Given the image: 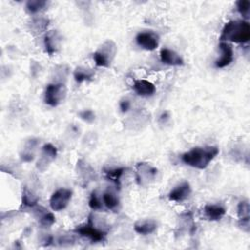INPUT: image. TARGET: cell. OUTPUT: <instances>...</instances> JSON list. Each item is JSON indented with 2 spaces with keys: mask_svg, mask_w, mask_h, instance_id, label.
Wrapping results in <instances>:
<instances>
[{
  "mask_svg": "<svg viewBox=\"0 0 250 250\" xmlns=\"http://www.w3.org/2000/svg\"><path fill=\"white\" fill-rule=\"evenodd\" d=\"M38 144V141L36 139H30L25 143L24 147L22 148V151L21 152V158L23 162H30L34 158V150Z\"/></svg>",
  "mask_w": 250,
  "mask_h": 250,
  "instance_id": "cell-19",
  "label": "cell"
},
{
  "mask_svg": "<svg viewBox=\"0 0 250 250\" xmlns=\"http://www.w3.org/2000/svg\"><path fill=\"white\" fill-rule=\"evenodd\" d=\"M78 115H79V117H80L82 120H84V121H86V122H88V123H92V122L95 120V113H94V111L91 110V109L82 110V111H80V112L78 113Z\"/></svg>",
  "mask_w": 250,
  "mask_h": 250,
  "instance_id": "cell-28",
  "label": "cell"
},
{
  "mask_svg": "<svg viewBox=\"0 0 250 250\" xmlns=\"http://www.w3.org/2000/svg\"><path fill=\"white\" fill-rule=\"evenodd\" d=\"M124 171H126V168H116V169H112V170H108L105 172L106 178L108 180H110L111 182H113L114 184L118 185L120 184V179L124 173Z\"/></svg>",
  "mask_w": 250,
  "mask_h": 250,
  "instance_id": "cell-24",
  "label": "cell"
},
{
  "mask_svg": "<svg viewBox=\"0 0 250 250\" xmlns=\"http://www.w3.org/2000/svg\"><path fill=\"white\" fill-rule=\"evenodd\" d=\"M218 153L219 148L217 146H196L185 152L181 159L186 165L203 170L218 155Z\"/></svg>",
  "mask_w": 250,
  "mask_h": 250,
  "instance_id": "cell-1",
  "label": "cell"
},
{
  "mask_svg": "<svg viewBox=\"0 0 250 250\" xmlns=\"http://www.w3.org/2000/svg\"><path fill=\"white\" fill-rule=\"evenodd\" d=\"M119 107H120L121 112L125 113V112H127V111L130 109L131 104H130V102H129L128 100H122V101L119 103Z\"/></svg>",
  "mask_w": 250,
  "mask_h": 250,
  "instance_id": "cell-29",
  "label": "cell"
},
{
  "mask_svg": "<svg viewBox=\"0 0 250 250\" xmlns=\"http://www.w3.org/2000/svg\"><path fill=\"white\" fill-rule=\"evenodd\" d=\"M39 224L40 226L44 227V228H49L51 227L54 223H55V216L53 215V213L51 212H47L46 210L42 213L39 214Z\"/></svg>",
  "mask_w": 250,
  "mask_h": 250,
  "instance_id": "cell-25",
  "label": "cell"
},
{
  "mask_svg": "<svg viewBox=\"0 0 250 250\" xmlns=\"http://www.w3.org/2000/svg\"><path fill=\"white\" fill-rule=\"evenodd\" d=\"M250 39V24L247 21H229L225 24L220 36L221 42L246 43Z\"/></svg>",
  "mask_w": 250,
  "mask_h": 250,
  "instance_id": "cell-2",
  "label": "cell"
},
{
  "mask_svg": "<svg viewBox=\"0 0 250 250\" xmlns=\"http://www.w3.org/2000/svg\"><path fill=\"white\" fill-rule=\"evenodd\" d=\"M89 206L92 210L98 211L103 209V200L99 197L98 193L96 190L92 191L90 198H89Z\"/></svg>",
  "mask_w": 250,
  "mask_h": 250,
  "instance_id": "cell-26",
  "label": "cell"
},
{
  "mask_svg": "<svg viewBox=\"0 0 250 250\" xmlns=\"http://www.w3.org/2000/svg\"><path fill=\"white\" fill-rule=\"evenodd\" d=\"M66 95V88L63 83L56 82L48 84L45 90L44 102L50 106L59 105Z\"/></svg>",
  "mask_w": 250,
  "mask_h": 250,
  "instance_id": "cell-5",
  "label": "cell"
},
{
  "mask_svg": "<svg viewBox=\"0 0 250 250\" xmlns=\"http://www.w3.org/2000/svg\"><path fill=\"white\" fill-rule=\"evenodd\" d=\"M191 193V188L190 185L188 182H183L182 184L175 187L168 194V198L171 201L175 202H183Z\"/></svg>",
  "mask_w": 250,
  "mask_h": 250,
  "instance_id": "cell-10",
  "label": "cell"
},
{
  "mask_svg": "<svg viewBox=\"0 0 250 250\" xmlns=\"http://www.w3.org/2000/svg\"><path fill=\"white\" fill-rule=\"evenodd\" d=\"M74 231L76 233H78L81 236L87 237L90 240H92L93 242H100V241H104L105 239L106 236V231L99 229L98 227L95 226V222H94V217L91 214L88 218V223L86 225L83 226H79L77 227Z\"/></svg>",
  "mask_w": 250,
  "mask_h": 250,
  "instance_id": "cell-4",
  "label": "cell"
},
{
  "mask_svg": "<svg viewBox=\"0 0 250 250\" xmlns=\"http://www.w3.org/2000/svg\"><path fill=\"white\" fill-rule=\"evenodd\" d=\"M49 25V20L43 17L35 18L30 21V29L32 32L41 33L47 29Z\"/></svg>",
  "mask_w": 250,
  "mask_h": 250,
  "instance_id": "cell-22",
  "label": "cell"
},
{
  "mask_svg": "<svg viewBox=\"0 0 250 250\" xmlns=\"http://www.w3.org/2000/svg\"><path fill=\"white\" fill-rule=\"evenodd\" d=\"M157 229V224L154 220H141L134 224V230L142 235L153 233Z\"/></svg>",
  "mask_w": 250,
  "mask_h": 250,
  "instance_id": "cell-15",
  "label": "cell"
},
{
  "mask_svg": "<svg viewBox=\"0 0 250 250\" xmlns=\"http://www.w3.org/2000/svg\"><path fill=\"white\" fill-rule=\"evenodd\" d=\"M72 191L68 188H59L50 197V206L53 211H62L69 203Z\"/></svg>",
  "mask_w": 250,
  "mask_h": 250,
  "instance_id": "cell-7",
  "label": "cell"
},
{
  "mask_svg": "<svg viewBox=\"0 0 250 250\" xmlns=\"http://www.w3.org/2000/svg\"><path fill=\"white\" fill-rule=\"evenodd\" d=\"M203 210L205 217L210 221H219L226 214V208L220 204H206Z\"/></svg>",
  "mask_w": 250,
  "mask_h": 250,
  "instance_id": "cell-16",
  "label": "cell"
},
{
  "mask_svg": "<svg viewBox=\"0 0 250 250\" xmlns=\"http://www.w3.org/2000/svg\"><path fill=\"white\" fill-rule=\"evenodd\" d=\"M57 148L52 144H45L41 149V155L37 161V168L40 171H44L47 169L48 165L56 158L57 156Z\"/></svg>",
  "mask_w": 250,
  "mask_h": 250,
  "instance_id": "cell-9",
  "label": "cell"
},
{
  "mask_svg": "<svg viewBox=\"0 0 250 250\" xmlns=\"http://www.w3.org/2000/svg\"><path fill=\"white\" fill-rule=\"evenodd\" d=\"M157 169L146 162H139L136 165V180L140 186H146L154 181Z\"/></svg>",
  "mask_w": 250,
  "mask_h": 250,
  "instance_id": "cell-6",
  "label": "cell"
},
{
  "mask_svg": "<svg viewBox=\"0 0 250 250\" xmlns=\"http://www.w3.org/2000/svg\"><path fill=\"white\" fill-rule=\"evenodd\" d=\"M94 75H95L94 70H92L90 68L83 67V66H78L73 71V77H74L75 81L79 84L84 82V81L92 80Z\"/></svg>",
  "mask_w": 250,
  "mask_h": 250,
  "instance_id": "cell-21",
  "label": "cell"
},
{
  "mask_svg": "<svg viewBox=\"0 0 250 250\" xmlns=\"http://www.w3.org/2000/svg\"><path fill=\"white\" fill-rule=\"evenodd\" d=\"M160 60L163 63L171 66H180L184 64L183 58L178 53L168 48H162L160 50Z\"/></svg>",
  "mask_w": 250,
  "mask_h": 250,
  "instance_id": "cell-12",
  "label": "cell"
},
{
  "mask_svg": "<svg viewBox=\"0 0 250 250\" xmlns=\"http://www.w3.org/2000/svg\"><path fill=\"white\" fill-rule=\"evenodd\" d=\"M237 216L239 219V227L249 232V220H250V206L247 200L240 201L237 206Z\"/></svg>",
  "mask_w": 250,
  "mask_h": 250,
  "instance_id": "cell-13",
  "label": "cell"
},
{
  "mask_svg": "<svg viewBox=\"0 0 250 250\" xmlns=\"http://www.w3.org/2000/svg\"><path fill=\"white\" fill-rule=\"evenodd\" d=\"M117 47L112 40H106L93 54L95 64L100 67H108L116 55Z\"/></svg>",
  "mask_w": 250,
  "mask_h": 250,
  "instance_id": "cell-3",
  "label": "cell"
},
{
  "mask_svg": "<svg viewBox=\"0 0 250 250\" xmlns=\"http://www.w3.org/2000/svg\"><path fill=\"white\" fill-rule=\"evenodd\" d=\"M133 89L139 96L142 97H148L152 96L155 93V86L145 79H138L133 84Z\"/></svg>",
  "mask_w": 250,
  "mask_h": 250,
  "instance_id": "cell-14",
  "label": "cell"
},
{
  "mask_svg": "<svg viewBox=\"0 0 250 250\" xmlns=\"http://www.w3.org/2000/svg\"><path fill=\"white\" fill-rule=\"evenodd\" d=\"M102 200H103V204L111 211H116L119 208L120 205V201L119 198L117 196V194L112 191V190H106L103 193L102 195Z\"/></svg>",
  "mask_w": 250,
  "mask_h": 250,
  "instance_id": "cell-18",
  "label": "cell"
},
{
  "mask_svg": "<svg viewBox=\"0 0 250 250\" xmlns=\"http://www.w3.org/2000/svg\"><path fill=\"white\" fill-rule=\"evenodd\" d=\"M238 13L245 19L249 18L250 13V2L248 0H239L236 3Z\"/></svg>",
  "mask_w": 250,
  "mask_h": 250,
  "instance_id": "cell-27",
  "label": "cell"
},
{
  "mask_svg": "<svg viewBox=\"0 0 250 250\" xmlns=\"http://www.w3.org/2000/svg\"><path fill=\"white\" fill-rule=\"evenodd\" d=\"M46 5H47V2L44 0H29L26 2L25 8L29 14L34 15L42 11L43 9H45Z\"/></svg>",
  "mask_w": 250,
  "mask_h": 250,
  "instance_id": "cell-23",
  "label": "cell"
},
{
  "mask_svg": "<svg viewBox=\"0 0 250 250\" xmlns=\"http://www.w3.org/2000/svg\"><path fill=\"white\" fill-rule=\"evenodd\" d=\"M38 196L28 188L24 187L21 194V205L25 208H34L37 206Z\"/></svg>",
  "mask_w": 250,
  "mask_h": 250,
  "instance_id": "cell-20",
  "label": "cell"
},
{
  "mask_svg": "<svg viewBox=\"0 0 250 250\" xmlns=\"http://www.w3.org/2000/svg\"><path fill=\"white\" fill-rule=\"evenodd\" d=\"M138 46L146 51H153L158 47L159 36L153 31H142L136 35Z\"/></svg>",
  "mask_w": 250,
  "mask_h": 250,
  "instance_id": "cell-8",
  "label": "cell"
},
{
  "mask_svg": "<svg viewBox=\"0 0 250 250\" xmlns=\"http://www.w3.org/2000/svg\"><path fill=\"white\" fill-rule=\"evenodd\" d=\"M59 45H60V36L57 31H52L46 34L44 38V46H45L46 53L52 56L57 52Z\"/></svg>",
  "mask_w": 250,
  "mask_h": 250,
  "instance_id": "cell-17",
  "label": "cell"
},
{
  "mask_svg": "<svg viewBox=\"0 0 250 250\" xmlns=\"http://www.w3.org/2000/svg\"><path fill=\"white\" fill-rule=\"evenodd\" d=\"M219 47L222 52V56L220 59L216 60L215 66L217 68H224L233 61V50L231 45L228 42H221Z\"/></svg>",
  "mask_w": 250,
  "mask_h": 250,
  "instance_id": "cell-11",
  "label": "cell"
}]
</instances>
